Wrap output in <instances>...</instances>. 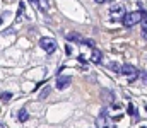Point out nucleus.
<instances>
[{
    "label": "nucleus",
    "mask_w": 147,
    "mask_h": 128,
    "mask_svg": "<svg viewBox=\"0 0 147 128\" xmlns=\"http://www.w3.org/2000/svg\"><path fill=\"white\" fill-rule=\"evenodd\" d=\"M65 53H67V55H72V46H69V45H67V48H65Z\"/></svg>",
    "instance_id": "nucleus-17"
},
{
    "label": "nucleus",
    "mask_w": 147,
    "mask_h": 128,
    "mask_svg": "<svg viewBox=\"0 0 147 128\" xmlns=\"http://www.w3.org/2000/svg\"><path fill=\"white\" fill-rule=\"evenodd\" d=\"M98 3H105V2H108V0H96Z\"/></svg>",
    "instance_id": "nucleus-21"
},
{
    "label": "nucleus",
    "mask_w": 147,
    "mask_h": 128,
    "mask_svg": "<svg viewBox=\"0 0 147 128\" xmlns=\"http://www.w3.org/2000/svg\"><path fill=\"white\" fill-rule=\"evenodd\" d=\"M127 111H128V115H132V116H137V109H135V106L132 104V102H128V106H127Z\"/></svg>",
    "instance_id": "nucleus-12"
},
{
    "label": "nucleus",
    "mask_w": 147,
    "mask_h": 128,
    "mask_svg": "<svg viewBox=\"0 0 147 128\" xmlns=\"http://www.w3.org/2000/svg\"><path fill=\"white\" fill-rule=\"evenodd\" d=\"M48 96H50V87L46 86L45 89H43L41 92H39V97H38V99H39V101H43V99H46V97H48Z\"/></svg>",
    "instance_id": "nucleus-11"
},
{
    "label": "nucleus",
    "mask_w": 147,
    "mask_h": 128,
    "mask_svg": "<svg viewBox=\"0 0 147 128\" xmlns=\"http://www.w3.org/2000/svg\"><path fill=\"white\" fill-rule=\"evenodd\" d=\"M96 128H116V126L111 123L108 116H98L96 118Z\"/></svg>",
    "instance_id": "nucleus-6"
},
{
    "label": "nucleus",
    "mask_w": 147,
    "mask_h": 128,
    "mask_svg": "<svg viewBox=\"0 0 147 128\" xmlns=\"http://www.w3.org/2000/svg\"><path fill=\"white\" fill-rule=\"evenodd\" d=\"M142 16H144V12H140V10L128 12V14H125V17H123V21H121V24H123L125 27H134L135 24L142 22Z\"/></svg>",
    "instance_id": "nucleus-1"
},
{
    "label": "nucleus",
    "mask_w": 147,
    "mask_h": 128,
    "mask_svg": "<svg viewBox=\"0 0 147 128\" xmlns=\"http://www.w3.org/2000/svg\"><path fill=\"white\" fill-rule=\"evenodd\" d=\"M65 38L69 39V41L79 43V45H89L91 48H94V41H92V39L84 38V36H80L79 32H67V34H65Z\"/></svg>",
    "instance_id": "nucleus-3"
},
{
    "label": "nucleus",
    "mask_w": 147,
    "mask_h": 128,
    "mask_svg": "<svg viewBox=\"0 0 147 128\" xmlns=\"http://www.w3.org/2000/svg\"><path fill=\"white\" fill-rule=\"evenodd\" d=\"M101 60H103V53H101V50H98L94 46V48H92V55H91V61L92 63H101Z\"/></svg>",
    "instance_id": "nucleus-8"
},
{
    "label": "nucleus",
    "mask_w": 147,
    "mask_h": 128,
    "mask_svg": "<svg viewBox=\"0 0 147 128\" xmlns=\"http://www.w3.org/2000/svg\"><path fill=\"white\" fill-rule=\"evenodd\" d=\"M10 99H12V94H10V92H2V94H0V101L7 102V101H10Z\"/></svg>",
    "instance_id": "nucleus-13"
},
{
    "label": "nucleus",
    "mask_w": 147,
    "mask_h": 128,
    "mask_svg": "<svg viewBox=\"0 0 147 128\" xmlns=\"http://www.w3.org/2000/svg\"><path fill=\"white\" fill-rule=\"evenodd\" d=\"M38 7H39V10L46 12V10L50 9V2L48 0H38Z\"/></svg>",
    "instance_id": "nucleus-10"
},
{
    "label": "nucleus",
    "mask_w": 147,
    "mask_h": 128,
    "mask_svg": "<svg viewBox=\"0 0 147 128\" xmlns=\"http://www.w3.org/2000/svg\"><path fill=\"white\" fill-rule=\"evenodd\" d=\"M31 3H33V5H38V0H29Z\"/></svg>",
    "instance_id": "nucleus-20"
},
{
    "label": "nucleus",
    "mask_w": 147,
    "mask_h": 128,
    "mask_svg": "<svg viewBox=\"0 0 147 128\" xmlns=\"http://www.w3.org/2000/svg\"><path fill=\"white\" fill-rule=\"evenodd\" d=\"M110 68H111L113 72H118V74H120V68H121V67L116 63V61H113V63H110Z\"/></svg>",
    "instance_id": "nucleus-14"
},
{
    "label": "nucleus",
    "mask_w": 147,
    "mask_h": 128,
    "mask_svg": "<svg viewBox=\"0 0 147 128\" xmlns=\"http://www.w3.org/2000/svg\"><path fill=\"white\" fill-rule=\"evenodd\" d=\"M39 46H41L48 55H51V53L56 51V41L53 38H41L39 39Z\"/></svg>",
    "instance_id": "nucleus-4"
},
{
    "label": "nucleus",
    "mask_w": 147,
    "mask_h": 128,
    "mask_svg": "<svg viewBox=\"0 0 147 128\" xmlns=\"http://www.w3.org/2000/svg\"><path fill=\"white\" fill-rule=\"evenodd\" d=\"M142 38H144L145 41H147V29H144V32H142Z\"/></svg>",
    "instance_id": "nucleus-19"
},
{
    "label": "nucleus",
    "mask_w": 147,
    "mask_h": 128,
    "mask_svg": "<svg viewBox=\"0 0 147 128\" xmlns=\"http://www.w3.org/2000/svg\"><path fill=\"white\" fill-rule=\"evenodd\" d=\"M139 77H140L142 82H144L145 86H147V74H145V72H139Z\"/></svg>",
    "instance_id": "nucleus-15"
},
{
    "label": "nucleus",
    "mask_w": 147,
    "mask_h": 128,
    "mask_svg": "<svg viewBox=\"0 0 147 128\" xmlns=\"http://www.w3.org/2000/svg\"><path fill=\"white\" fill-rule=\"evenodd\" d=\"M142 29H147V14L144 12V16H142Z\"/></svg>",
    "instance_id": "nucleus-16"
},
{
    "label": "nucleus",
    "mask_w": 147,
    "mask_h": 128,
    "mask_svg": "<svg viewBox=\"0 0 147 128\" xmlns=\"http://www.w3.org/2000/svg\"><path fill=\"white\" fill-rule=\"evenodd\" d=\"M0 26H2V19H0Z\"/></svg>",
    "instance_id": "nucleus-22"
},
{
    "label": "nucleus",
    "mask_w": 147,
    "mask_h": 128,
    "mask_svg": "<svg viewBox=\"0 0 147 128\" xmlns=\"http://www.w3.org/2000/svg\"><path fill=\"white\" fill-rule=\"evenodd\" d=\"M70 84H72V77H69V75L56 77V89L63 91V89H67V87H70Z\"/></svg>",
    "instance_id": "nucleus-5"
},
{
    "label": "nucleus",
    "mask_w": 147,
    "mask_h": 128,
    "mask_svg": "<svg viewBox=\"0 0 147 128\" xmlns=\"http://www.w3.org/2000/svg\"><path fill=\"white\" fill-rule=\"evenodd\" d=\"M120 74H121V75H125V77H132V75H137V74H139V70L134 67V65H130V63H125V65H121V68H120Z\"/></svg>",
    "instance_id": "nucleus-7"
},
{
    "label": "nucleus",
    "mask_w": 147,
    "mask_h": 128,
    "mask_svg": "<svg viewBox=\"0 0 147 128\" xmlns=\"http://www.w3.org/2000/svg\"><path fill=\"white\" fill-rule=\"evenodd\" d=\"M79 61H80V63H86V61H87V60H86V58H84V56H82V55H80V56H79Z\"/></svg>",
    "instance_id": "nucleus-18"
},
{
    "label": "nucleus",
    "mask_w": 147,
    "mask_h": 128,
    "mask_svg": "<svg viewBox=\"0 0 147 128\" xmlns=\"http://www.w3.org/2000/svg\"><path fill=\"white\" fill-rule=\"evenodd\" d=\"M125 14H127V10H125V5H121V3H115V5L110 7L111 21H123Z\"/></svg>",
    "instance_id": "nucleus-2"
},
{
    "label": "nucleus",
    "mask_w": 147,
    "mask_h": 128,
    "mask_svg": "<svg viewBox=\"0 0 147 128\" xmlns=\"http://www.w3.org/2000/svg\"><path fill=\"white\" fill-rule=\"evenodd\" d=\"M17 120H19V121H22V123L29 120V113H27V109H26V108L19 109V113H17Z\"/></svg>",
    "instance_id": "nucleus-9"
}]
</instances>
